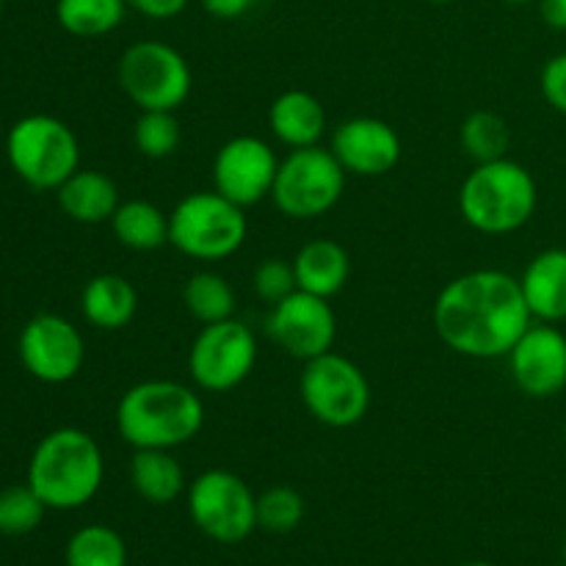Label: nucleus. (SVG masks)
Masks as SVG:
<instances>
[{
	"instance_id": "1",
	"label": "nucleus",
	"mask_w": 566,
	"mask_h": 566,
	"mask_svg": "<svg viewBox=\"0 0 566 566\" xmlns=\"http://www.w3.org/2000/svg\"><path fill=\"white\" fill-rule=\"evenodd\" d=\"M534 315L517 276L479 269L457 276L434 302V329L451 352L473 359L509 357Z\"/></svg>"
},
{
	"instance_id": "2",
	"label": "nucleus",
	"mask_w": 566,
	"mask_h": 566,
	"mask_svg": "<svg viewBox=\"0 0 566 566\" xmlns=\"http://www.w3.org/2000/svg\"><path fill=\"white\" fill-rule=\"evenodd\" d=\"M205 426V403L193 387L171 379H147L125 390L116 403V431L130 448L171 451Z\"/></svg>"
},
{
	"instance_id": "3",
	"label": "nucleus",
	"mask_w": 566,
	"mask_h": 566,
	"mask_svg": "<svg viewBox=\"0 0 566 566\" xmlns=\"http://www.w3.org/2000/svg\"><path fill=\"white\" fill-rule=\"evenodd\" d=\"M105 479V459L88 431L64 426L36 442L28 462V484L48 509L72 512L92 501Z\"/></svg>"
},
{
	"instance_id": "4",
	"label": "nucleus",
	"mask_w": 566,
	"mask_h": 566,
	"mask_svg": "<svg viewBox=\"0 0 566 566\" xmlns=\"http://www.w3.org/2000/svg\"><path fill=\"white\" fill-rule=\"evenodd\" d=\"M539 191L523 164L497 158L479 164L462 182L459 210L473 230L484 235H509L525 227L534 216Z\"/></svg>"
},
{
	"instance_id": "5",
	"label": "nucleus",
	"mask_w": 566,
	"mask_h": 566,
	"mask_svg": "<svg viewBox=\"0 0 566 566\" xmlns=\"http://www.w3.org/2000/svg\"><path fill=\"white\" fill-rule=\"evenodd\" d=\"M6 155L17 177L36 191H59L81 169L75 130L50 114L17 119L6 136Z\"/></svg>"
},
{
	"instance_id": "6",
	"label": "nucleus",
	"mask_w": 566,
	"mask_h": 566,
	"mask_svg": "<svg viewBox=\"0 0 566 566\" xmlns=\"http://www.w3.org/2000/svg\"><path fill=\"white\" fill-rule=\"evenodd\" d=\"M247 216L241 205L230 202L224 193H188L169 213V243L180 254L193 260H224L235 254L247 241Z\"/></svg>"
},
{
	"instance_id": "7",
	"label": "nucleus",
	"mask_w": 566,
	"mask_h": 566,
	"mask_svg": "<svg viewBox=\"0 0 566 566\" xmlns=\"http://www.w3.org/2000/svg\"><path fill=\"white\" fill-rule=\"evenodd\" d=\"M346 175L340 160L332 149L321 144L304 149H291L280 160L274 188H271V202L287 219H318L329 213L340 202L346 191Z\"/></svg>"
},
{
	"instance_id": "8",
	"label": "nucleus",
	"mask_w": 566,
	"mask_h": 566,
	"mask_svg": "<svg viewBox=\"0 0 566 566\" xmlns=\"http://www.w3.org/2000/svg\"><path fill=\"white\" fill-rule=\"evenodd\" d=\"M122 92L142 111H177L193 88L186 55L166 42L144 39L122 53L116 66Z\"/></svg>"
},
{
	"instance_id": "9",
	"label": "nucleus",
	"mask_w": 566,
	"mask_h": 566,
	"mask_svg": "<svg viewBox=\"0 0 566 566\" xmlns=\"http://www.w3.org/2000/svg\"><path fill=\"white\" fill-rule=\"evenodd\" d=\"M298 390L307 412L329 429H352L370 409V385L365 374L357 363L335 352L304 365Z\"/></svg>"
},
{
	"instance_id": "10",
	"label": "nucleus",
	"mask_w": 566,
	"mask_h": 566,
	"mask_svg": "<svg viewBox=\"0 0 566 566\" xmlns=\"http://www.w3.org/2000/svg\"><path fill=\"white\" fill-rule=\"evenodd\" d=\"M188 514L208 539L238 545L258 528V497L241 475L205 470L188 486Z\"/></svg>"
},
{
	"instance_id": "11",
	"label": "nucleus",
	"mask_w": 566,
	"mask_h": 566,
	"mask_svg": "<svg viewBox=\"0 0 566 566\" xmlns=\"http://www.w3.org/2000/svg\"><path fill=\"white\" fill-rule=\"evenodd\" d=\"M258 363V337L243 321L202 326L188 352V374L199 390L230 392L249 379Z\"/></svg>"
},
{
	"instance_id": "12",
	"label": "nucleus",
	"mask_w": 566,
	"mask_h": 566,
	"mask_svg": "<svg viewBox=\"0 0 566 566\" xmlns=\"http://www.w3.org/2000/svg\"><path fill=\"white\" fill-rule=\"evenodd\" d=\"M17 354L28 374L44 385H64L81 374L86 363V343L81 329L64 315H33L20 332Z\"/></svg>"
},
{
	"instance_id": "13",
	"label": "nucleus",
	"mask_w": 566,
	"mask_h": 566,
	"mask_svg": "<svg viewBox=\"0 0 566 566\" xmlns=\"http://www.w3.org/2000/svg\"><path fill=\"white\" fill-rule=\"evenodd\" d=\"M265 335L285 348L291 357L310 359L332 352L337 335V318L329 298L313 296L307 291H293L282 302L271 304L265 318Z\"/></svg>"
},
{
	"instance_id": "14",
	"label": "nucleus",
	"mask_w": 566,
	"mask_h": 566,
	"mask_svg": "<svg viewBox=\"0 0 566 566\" xmlns=\"http://www.w3.org/2000/svg\"><path fill=\"white\" fill-rule=\"evenodd\" d=\"M280 158L258 136H235L216 153L213 186L243 210L271 197Z\"/></svg>"
},
{
	"instance_id": "15",
	"label": "nucleus",
	"mask_w": 566,
	"mask_h": 566,
	"mask_svg": "<svg viewBox=\"0 0 566 566\" xmlns=\"http://www.w3.org/2000/svg\"><path fill=\"white\" fill-rule=\"evenodd\" d=\"M509 370L525 396H558L566 387V335L553 324H531L509 352Z\"/></svg>"
},
{
	"instance_id": "16",
	"label": "nucleus",
	"mask_w": 566,
	"mask_h": 566,
	"mask_svg": "<svg viewBox=\"0 0 566 566\" xmlns=\"http://www.w3.org/2000/svg\"><path fill=\"white\" fill-rule=\"evenodd\" d=\"M332 153L348 175L381 177L401 160V136L376 116H354L332 133Z\"/></svg>"
},
{
	"instance_id": "17",
	"label": "nucleus",
	"mask_w": 566,
	"mask_h": 566,
	"mask_svg": "<svg viewBox=\"0 0 566 566\" xmlns=\"http://www.w3.org/2000/svg\"><path fill=\"white\" fill-rule=\"evenodd\" d=\"M528 310L542 324L566 321V249H545L520 276Z\"/></svg>"
},
{
	"instance_id": "18",
	"label": "nucleus",
	"mask_w": 566,
	"mask_h": 566,
	"mask_svg": "<svg viewBox=\"0 0 566 566\" xmlns=\"http://www.w3.org/2000/svg\"><path fill=\"white\" fill-rule=\"evenodd\" d=\"M269 125L285 147H315L326 133V108L315 94L304 88H287L271 103Z\"/></svg>"
},
{
	"instance_id": "19",
	"label": "nucleus",
	"mask_w": 566,
	"mask_h": 566,
	"mask_svg": "<svg viewBox=\"0 0 566 566\" xmlns=\"http://www.w3.org/2000/svg\"><path fill=\"white\" fill-rule=\"evenodd\" d=\"M293 271H296L298 291L332 298L348 285L352 258H348L343 243L332 241V238H315L298 249L296 258H293Z\"/></svg>"
},
{
	"instance_id": "20",
	"label": "nucleus",
	"mask_w": 566,
	"mask_h": 566,
	"mask_svg": "<svg viewBox=\"0 0 566 566\" xmlns=\"http://www.w3.org/2000/svg\"><path fill=\"white\" fill-rule=\"evenodd\" d=\"M59 208L77 224H103L119 208V188L108 175L97 169H77L55 191Z\"/></svg>"
},
{
	"instance_id": "21",
	"label": "nucleus",
	"mask_w": 566,
	"mask_h": 566,
	"mask_svg": "<svg viewBox=\"0 0 566 566\" xmlns=\"http://www.w3.org/2000/svg\"><path fill=\"white\" fill-rule=\"evenodd\" d=\"M83 318L105 332H119L136 318L138 293L122 274H97L81 293Z\"/></svg>"
},
{
	"instance_id": "22",
	"label": "nucleus",
	"mask_w": 566,
	"mask_h": 566,
	"mask_svg": "<svg viewBox=\"0 0 566 566\" xmlns=\"http://www.w3.org/2000/svg\"><path fill=\"white\" fill-rule=\"evenodd\" d=\"M130 484L138 497L153 506H166L177 501L186 490V473L171 451L160 448H142L130 459Z\"/></svg>"
},
{
	"instance_id": "23",
	"label": "nucleus",
	"mask_w": 566,
	"mask_h": 566,
	"mask_svg": "<svg viewBox=\"0 0 566 566\" xmlns=\"http://www.w3.org/2000/svg\"><path fill=\"white\" fill-rule=\"evenodd\" d=\"M111 230L125 249L153 252L169 243V213L147 199H130L119 202L116 213L111 216Z\"/></svg>"
},
{
	"instance_id": "24",
	"label": "nucleus",
	"mask_w": 566,
	"mask_h": 566,
	"mask_svg": "<svg viewBox=\"0 0 566 566\" xmlns=\"http://www.w3.org/2000/svg\"><path fill=\"white\" fill-rule=\"evenodd\" d=\"M127 9V0H59L55 20L72 36L94 39L116 31Z\"/></svg>"
},
{
	"instance_id": "25",
	"label": "nucleus",
	"mask_w": 566,
	"mask_h": 566,
	"mask_svg": "<svg viewBox=\"0 0 566 566\" xmlns=\"http://www.w3.org/2000/svg\"><path fill=\"white\" fill-rule=\"evenodd\" d=\"M182 304L188 315L202 326L235 318V291L216 271H199L182 287Z\"/></svg>"
},
{
	"instance_id": "26",
	"label": "nucleus",
	"mask_w": 566,
	"mask_h": 566,
	"mask_svg": "<svg viewBox=\"0 0 566 566\" xmlns=\"http://www.w3.org/2000/svg\"><path fill=\"white\" fill-rule=\"evenodd\" d=\"M64 562L66 566H127V545L108 525H83L66 542Z\"/></svg>"
},
{
	"instance_id": "27",
	"label": "nucleus",
	"mask_w": 566,
	"mask_h": 566,
	"mask_svg": "<svg viewBox=\"0 0 566 566\" xmlns=\"http://www.w3.org/2000/svg\"><path fill=\"white\" fill-rule=\"evenodd\" d=\"M462 147L475 164H486V160L506 158L509 142H512V133H509L506 119L495 111H473L468 119L462 122Z\"/></svg>"
},
{
	"instance_id": "28",
	"label": "nucleus",
	"mask_w": 566,
	"mask_h": 566,
	"mask_svg": "<svg viewBox=\"0 0 566 566\" xmlns=\"http://www.w3.org/2000/svg\"><path fill=\"white\" fill-rule=\"evenodd\" d=\"M136 149L149 160H164L180 147V122L175 111H142L133 127Z\"/></svg>"
},
{
	"instance_id": "29",
	"label": "nucleus",
	"mask_w": 566,
	"mask_h": 566,
	"mask_svg": "<svg viewBox=\"0 0 566 566\" xmlns=\"http://www.w3.org/2000/svg\"><path fill=\"white\" fill-rule=\"evenodd\" d=\"M44 506L42 497L31 490V484L6 486L0 492V534L3 536H25L42 525Z\"/></svg>"
},
{
	"instance_id": "30",
	"label": "nucleus",
	"mask_w": 566,
	"mask_h": 566,
	"mask_svg": "<svg viewBox=\"0 0 566 566\" xmlns=\"http://www.w3.org/2000/svg\"><path fill=\"white\" fill-rule=\"evenodd\" d=\"M304 497L293 486H271L258 497V528L269 534H291L302 525Z\"/></svg>"
},
{
	"instance_id": "31",
	"label": "nucleus",
	"mask_w": 566,
	"mask_h": 566,
	"mask_svg": "<svg viewBox=\"0 0 566 566\" xmlns=\"http://www.w3.org/2000/svg\"><path fill=\"white\" fill-rule=\"evenodd\" d=\"M252 285L258 298L263 302L276 304L285 296H291L293 291H298L296 285V271H293V263H285L280 258H269L254 269Z\"/></svg>"
},
{
	"instance_id": "32",
	"label": "nucleus",
	"mask_w": 566,
	"mask_h": 566,
	"mask_svg": "<svg viewBox=\"0 0 566 566\" xmlns=\"http://www.w3.org/2000/svg\"><path fill=\"white\" fill-rule=\"evenodd\" d=\"M539 86L547 103H551L558 114L566 116V53L553 55V59L542 66Z\"/></svg>"
},
{
	"instance_id": "33",
	"label": "nucleus",
	"mask_w": 566,
	"mask_h": 566,
	"mask_svg": "<svg viewBox=\"0 0 566 566\" xmlns=\"http://www.w3.org/2000/svg\"><path fill=\"white\" fill-rule=\"evenodd\" d=\"M191 0H127L133 11H138L147 20H171V17H180L188 9Z\"/></svg>"
},
{
	"instance_id": "34",
	"label": "nucleus",
	"mask_w": 566,
	"mask_h": 566,
	"mask_svg": "<svg viewBox=\"0 0 566 566\" xmlns=\"http://www.w3.org/2000/svg\"><path fill=\"white\" fill-rule=\"evenodd\" d=\"M258 0H202V9L216 20H238L247 14Z\"/></svg>"
},
{
	"instance_id": "35",
	"label": "nucleus",
	"mask_w": 566,
	"mask_h": 566,
	"mask_svg": "<svg viewBox=\"0 0 566 566\" xmlns=\"http://www.w3.org/2000/svg\"><path fill=\"white\" fill-rule=\"evenodd\" d=\"M539 14L553 31H566V0H539Z\"/></svg>"
},
{
	"instance_id": "36",
	"label": "nucleus",
	"mask_w": 566,
	"mask_h": 566,
	"mask_svg": "<svg viewBox=\"0 0 566 566\" xmlns=\"http://www.w3.org/2000/svg\"><path fill=\"white\" fill-rule=\"evenodd\" d=\"M503 3H512V6H523V3H531V0H503Z\"/></svg>"
},
{
	"instance_id": "37",
	"label": "nucleus",
	"mask_w": 566,
	"mask_h": 566,
	"mask_svg": "<svg viewBox=\"0 0 566 566\" xmlns=\"http://www.w3.org/2000/svg\"><path fill=\"white\" fill-rule=\"evenodd\" d=\"M464 566H495V564H486V562H470V564H464Z\"/></svg>"
},
{
	"instance_id": "38",
	"label": "nucleus",
	"mask_w": 566,
	"mask_h": 566,
	"mask_svg": "<svg viewBox=\"0 0 566 566\" xmlns=\"http://www.w3.org/2000/svg\"><path fill=\"white\" fill-rule=\"evenodd\" d=\"M429 3H453V0H429Z\"/></svg>"
},
{
	"instance_id": "39",
	"label": "nucleus",
	"mask_w": 566,
	"mask_h": 566,
	"mask_svg": "<svg viewBox=\"0 0 566 566\" xmlns=\"http://www.w3.org/2000/svg\"><path fill=\"white\" fill-rule=\"evenodd\" d=\"M0 142H3V122H0Z\"/></svg>"
},
{
	"instance_id": "40",
	"label": "nucleus",
	"mask_w": 566,
	"mask_h": 566,
	"mask_svg": "<svg viewBox=\"0 0 566 566\" xmlns=\"http://www.w3.org/2000/svg\"><path fill=\"white\" fill-rule=\"evenodd\" d=\"M564 564H566V542H564Z\"/></svg>"
},
{
	"instance_id": "41",
	"label": "nucleus",
	"mask_w": 566,
	"mask_h": 566,
	"mask_svg": "<svg viewBox=\"0 0 566 566\" xmlns=\"http://www.w3.org/2000/svg\"><path fill=\"white\" fill-rule=\"evenodd\" d=\"M564 442H566V423H564Z\"/></svg>"
},
{
	"instance_id": "42",
	"label": "nucleus",
	"mask_w": 566,
	"mask_h": 566,
	"mask_svg": "<svg viewBox=\"0 0 566 566\" xmlns=\"http://www.w3.org/2000/svg\"><path fill=\"white\" fill-rule=\"evenodd\" d=\"M3 3H6V0H0V9H3Z\"/></svg>"
}]
</instances>
